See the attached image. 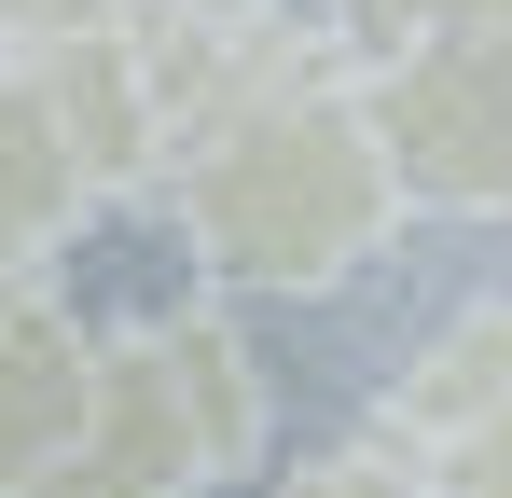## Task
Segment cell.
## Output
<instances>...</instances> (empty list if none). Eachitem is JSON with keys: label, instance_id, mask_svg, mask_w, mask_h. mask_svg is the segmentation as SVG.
<instances>
[{"label": "cell", "instance_id": "cell-1", "mask_svg": "<svg viewBox=\"0 0 512 498\" xmlns=\"http://www.w3.org/2000/svg\"><path fill=\"white\" fill-rule=\"evenodd\" d=\"M167 222L208 291H346L402 236V180L360 111V70H319L291 97L222 111L167 153Z\"/></svg>", "mask_w": 512, "mask_h": 498}, {"label": "cell", "instance_id": "cell-2", "mask_svg": "<svg viewBox=\"0 0 512 498\" xmlns=\"http://www.w3.org/2000/svg\"><path fill=\"white\" fill-rule=\"evenodd\" d=\"M263 429H277L263 346L222 305H153L97 332V415L42 498H208L263 457Z\"/></svg>", "mask_w": 512, "mask_h": 498}, {"label": "cell", "instance_id": "cell-3", "mask_svg": "<svg viewBox=\"0 0 512 498\" xmlns=\"http://www.w3.org/2000/svg\"><path fill=\"white\" fill-rule=\"evenodd\" d=\"M360 111L388 139L402 208L512 222V28H429L360 70Z\"/></svg>", "mask_w": 512, "mask_h": 498}, {"label": "cell", "instance_id": "cell-4", "mask_svg": "<svg viewBox=\"0 0 512 498\" xmlns=\"http://www.w3.org/2000/svg\"><path fill=\"white\" fill-rule=\"evenodd\" d=\"M125 28H139L153 111H167V153H180V139H208L222 111H250V97L319 83V56H305V14H291V0H139Z\"/></svg>", "mask_w": 512, "mask_h": 498}, {"label": "cell", "instance_id": "cell-5", "mask_svg": "<svg viewBox=\"0 0 512 498\" xmlns=\"http://www.w3.org/2000/svg\"><path fill=\"white\" fill-rule=\"evenodd\" d=\"M97 415V319L56 277H0V498H42Z\"/></svg>", "mask_w": 512, "mask_h": 498}, {"label": "cell", "instance_id": "cell-6", "mask_svg": "<svg viewBox=\"0 0 512 498\" xmlns=\"http://www.w3.org/2000/svg\"><path fill=\"white\" fill-rule=\"evenodd\" d=\"M485 415H512V291H485V305H457L429 346H402V374L374 388V429H360V443L443 457V443L485 429Z\"/></svg>", "mask_w": 512, "mask_h": 498}, {"label": "cell", "instance_id": "cell-7", "mask_svg": "<svg viewBox=\"0 0 512 498\" xmlns=\"http://www.w3.org/2000/svg\"><path fill=\"white\" fill-rule=\"evenodd\" d=\"M84 208H97V180H84V153H70L42 70L0 56V277H42L56 249L84 236Z\"/></svg>", "mask_w": 512, "mask_h": 498}, {"label": "cell", "instance_id": "cell-8", "mask_svg": "<svg viewBox=\"0 0 512 498\" xmlns=\"http://www.w3.org/2000/svg\"><path fill=\"white\" fill-rule=\"evenodd\" d=\"M28 70H42V97H56V125H70V153H84L97 194H125L139 166H167V111H153V70H139V28L42 42Z\"/></svg>", "mask_w": 512, "mask_h": 498}, {"label": "cell", "instance_id": "cell-9", "mask_svg": "<svg viewBox=\"0 0 512 498\" xmlns=\"http://www.w3.org/2000/svg\"><path fill=\"white\" fill-rule=\"evenodd\" d=\"M429 28H512V0H319V42H346V70L402 56Z\"/></svg>", "mask_w": 512, "mask_h": 498}, {"label": "cell", "instance_id": "cell-10", "mask_svg": "<svg viewBox=\"0 0 512 498\" xmlns=\"http://www.w3.org/2000/svg\"><path fill=\"white\" fill-rule=\"evenodd\" d=\"M263 498H429V457H388V443H333V457H305L291 485Z\"/></svg>", "mask_w": 512, "mask_h": 498}, {"label": "cell", "instance_id": "cell-11", "mask_svg": "<svg viewBox=\"0 0 512 498\" xmlns=\"http://www.w3.org/2000/svg\"><path fill=\"white\" fill-rule=\"evenodd\" d=\"M429 498H512V415H485V429H457V443L429 457Z\"/></svg>", "mask_w": 512, "mask_h": 498}, {"label": "cell", "instance_id": "cell-12", "mask_svg": "<svg viewBox=\"0 0 512 498\" xmlns=\"http://www.w3.org/2000/svg\"><path fill=\"white\" fill-rule=\"evenodd\" d=\"M139 0H0V56H42V42H84V28H125Z\"/></svg>", "mask_w": 512, "mask_h": 498}]
</instances>
